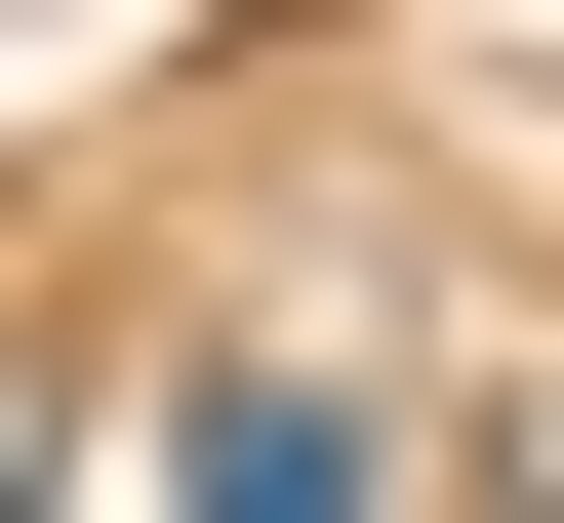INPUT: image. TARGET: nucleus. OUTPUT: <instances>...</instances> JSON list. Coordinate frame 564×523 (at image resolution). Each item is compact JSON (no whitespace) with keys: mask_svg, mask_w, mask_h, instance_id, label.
<instances>
[{"mask_svg":"<svg viewBox=\"0 0 564 523\" xmlns=\"http://www.w3.org/2000/svg\"><path fill=\"white\" fill-rule=\"evenodd\" d=\"M162 523H364V403H282V362H242V403H162Z\"/></svg>","mask_w":564,"mask_h":523,"instance_id":"nucleus-1","label":"nucleus"},{"mask_svg":"<svg viewBox=\"0 0 564 523\" xmlns=\"http://www.w3.org/2000/svg\"><path fill=\"white\" fill-rule=\"evenodd\" d=\"M484 523H564V403H524V483H484Z\"/></svg>","mask_w":564,"mask_h":523,"instance_id":"nucleus-3","label":"nucleus"},{"mask_svg":"<svg viewBox=\"0 0 564 523\" xmlns=\"http://www.w3.org/2000/svg\"><path fill=\"white\" fill-rule=\"evenodd\" d=\"M0 523H41V362H0Z\"/></svg>","mask_w":564,"mask_h":523,"instance_id":"nucleus-2","label":"nucleus"}]
</instances>
